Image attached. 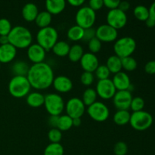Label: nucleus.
I'll return each mask as SVG.
<instances>
[{"label":"nucleus","mask_w":155,"mask_h":155,"mask_svg":"<svg viewBox=\"0 0 155 155\" xmlns=\"http://www.w3.org/2000/svg\"><path fill=\"white\" fill-rule=\"evenodd\" d=\"M30 67V65L24 61H17L12 64V71L14 76L27 77Z\"/></svg>","instance_id":"28"},{"label":"nucleus","mask_w":155,"mask_h":155,"mask_svg":"<svg viewBox=\"0 0 155 155\" xmlns=\"http://www.w3.org/2000/svg\"><path fill=\"white\" fill-rule=\"evenodd\" d=\"M95 37H96L95 36V29L93 27H90V28L84 30V33H83V37L82 40L86 42H89L91 39Z\"/></svg>","instance_id":"42"},{"label":"nucleus","mask_w":155,"mask_h":155,"mask_svg":"<svg viewBox=\"0 0 155 155\" xmlns=\"http://www.w3.org/2000/svg\"><path fill=\"white\" fill-rule=\"evenodd\" d=\"M17 55V48L10 43L0 45V63L8 64L13 61Z\"/></svg>","instance_id":"18"},{"label":"nucleus","mask_w":155,"mask_h":155,"mask_svg":"<svg viewBox=\"0 0 155 155\" xmlns=\"http://www.w3.org/2000/svg\"><path fill=\"white\" fill-rule=\"evenodd\" d=\"M45 8L51 15H57L66 8V0H45Z\"/></svg>","instance_id":"20"},{"label":"nucleus","mask_w":155,"mask_h":155,"mask_svg":"<svg viewBox=\"0 0 155 155\" xmlns=\"http://www.w3.org/2000/svg\"><path fill=\"white\" fill-rule=\"evenodd\" d=\"M118 8L120 10H121L124 12H127V11L130 10V4L128 1H121L120 3L119 6H118Z\"/></svg>","instance_id":"47"},{"label":"nucleus","mask_w":155,"mask_h":155,"mask_svg":"<svg viewBox=\"0 0 155 155\" xmlns=\"http://www.w3.org/2000/svg\"><path fill=\"white\" fill-rule=\"evenodd\" d=\"M145 22L147 27H149V28H152V27H155V20L153 19V18H150V17L145 21Z\"/></svg>","instance_id":"50"},{"label":"nucleus","mask_w":155,"mask_h":155,"mask_svg":"<svg viewBox=\"0 0 155 155\" xmlns=\"http://www.w3.org/2000/svg\"><path fill=\"white\" fill-rule=\"evenodd\" d=\"M128 152V146L124 142H118L114 146L115 155H126Z\"/></svg>","instance_id":"41"},{"label":"nucleus","mask_w":155,"mask_h":155,"mask_svg":"<svg viewBox=\"0 0 155 155\" xmlns=\"http://www.w3.org/2000/svg\"><path fill=\"white\" fill-rule=\"evenodd\" d=\"M101 47H102V42L96 37L93 38L88 42V48L89 50V52L92 54H95L99 52L101 49Z\"/></svg>","instance_id":"38"},{"label":"nucleus","mask_w":155,"mask_h":155,"mask_svg":"<svg viewBox=\"0 0 155 155\" xmlns=\"http://www.w3.org/2000/svg\"><path fill=\"white\" fill-rule=\"evenodd\" d=\"M12 29V24L7 18H0V36H8Z\"/></svg>","instance_id":"39"},{"label":"nucleus","mask_w":155,"mask_h":155,"mask_svg":"<svg viewBox=\"0 0 155 155\" xmlns=\"http://www.w3.org/2000/svg\"><path fill=\"white\" fill-rule=\"evenodd\" d=\"M66 1L73 7H80L84 4L86 0H66Z\"/></svg>","instance_id":"48"},{"label":"nucleus","mask_w":155,"mask_h":155,"mask_svg":"<svg viewBox=\"0 0 155 155\" xmlns=\"http://www.w3.org/2000/svg\"><path fill=\"white\" fill-rule=\"evenodd\" d=\"M52 86L54 90L58 93H68L73 89V82L69 77L64 75L54 77Z\"/></svg>","instance_id":"17"},{"label":"nucleus","mask_w":155,"mask_h":155,"mask_svg":"<svg viewBox=\"0 0 155 155\" xmlns=\"http://www.w3.org/2000/svg\"><path fill=\"white\" fill-rule=\"evenodd\" d=\"M132 92L128 90L117 91L114 96L113 97V104L117 110H128L130 107L132 99Z\"/></svg>","instance_id":"14"},{"label":"nucleus","mask_w":155,"mask_h":155,"mask_svg":"<svg viewBox=\"0 0 155 155\" xmlns=\"http://www.w3.org/2000/svg\"><path fill=\"white\" fill-rule=\"evenodd\" d=\"M136 42L130 36H124L114 42V51L120 58L132 56L136 49Z\"/></svg>","instance_id":"5"},{"label":"nucleus","mask_w":155,"mask_h":155,"mask_svg":"<svg viewBox=\"0 0 155 155\" xmlns=\"http://www.w3.org/2000/svg\"><path fill=\"white\" fill-rule=\"evenodd\" d=\"M144 69H145V73H147L148 74H150V75L155 74V60L147 62L145 64Z\"/></svg>","instance_id":"45"},{"label":"nucleus","mask_w":155,"mask_h":155,"mask_svg":"<svg viewBox=\"0 0 155 155\" xmlns=\"http://www.w3.org/2000/svg\"><path fill=\"white\" fill-rule=\"evenodd\" d=\"M36 43L48 51L51 50L54 44L58 41V33L55 28L49 26L39 29L36 33Z\"/></svg>","instance_id":"4"},{"label":"nucleus","mask_w":155,"mask_h":155,"mask_svg":"<svg viewBox=\"0 0 155 155\" xmlns=\"http://www.w3.org/2000/svg\"><path fill=\"white\" fill-rule=\"evenodd\" d=\"M94 80H95V75L93 73L84 71L80 76V82L85 86L89 87L92 86L94 83Z\"/></svg>","instance_id":"40"},{"label":"nucleus","mask_w":155,"mask_h":155,"mask_svg":"<svg viewBox=\"0 0 155 155\" xmlns=\"http://www.w3.org/2000/svg\"><path fill=\"white\" fill-rule=\"evenodd\" d=\"M65 111L66 114L71 117L72 119L81 118L86 111V105L83 104L81 98H71L65 104Z\"/></svg>","instance_id":"10"},{"label":"nucleus","mask_w":155,"mask_h":155,"mask_svg":"<svg viewBox=\"0 0 155 155\" xmlns=\"http://www.w3.org/2000/svg\"><path fill=\"white\" fill-rule=\"evenodd\" d=\"M39 14L37 5L33 2H28L24 5L21 11V15L24 21L27 22H33Z\"/></svg>","instance_id":"21"},{"label":"nucleus","mask_w":155,"mask_h":155,"mask_svg":"<svg viewBox=\"0 0 155 155\" xmlns=\"http://www.w3.org/2000/svg\"><path fill=\"white\" fill-rule=\"evenodd\" d=\"M9 43L18 49L27 48L33 43V35L30 30L24 26H16L12 27L8 35Z\"/></svg>","instance_id":"2"},{"label":"nucleus","mask_w":155,"mask_h":155,"mask_svg":"<svg viewBox=\"0 0 155 155\" xmlns=\"http://www.w3.org/2000/svg\"><path fill=\"white\" fill-rule=\"evenodd\" d=\"M43 106L49 115L60 116L65 108V102L58 93H48L45 95Z\"/></svg>","instance_id":"6"},{"label":"nucleus","mask_w":155,"mask_h":155,"mask_svg":"<svg viewBox=\"0 0 155 155\" xmlns=\"http://www.w3.org/2000/svg\"><path fill=\"white\" fill-rule=\"evenodd\" d=\"M149 10V17L155 20V1L148 8Z\"/></svg>","instance_id":"49"},{"label":"nucleus","mask_w":155,"mask_h":155,"mask_svg":"<svg viewBox=\"0 0 155 155\" xmlns=\"http://www.w3.org/2000/svg\"><path fill=\"white\" fill-rule=\"evenodd\" d=\"M31 86L27 77L14 76L8 83V92L15 98H22L27 97L30 92Z\"/></svg>","instance_id":"3"},{"label":"nucleus","mask_w":155,"mask_h":155,"mask_svg":"<svg viewBox=\"0 0 155 155\" xmlns=\"http://www.w3.org/2000/svg\"><path fill=\"white\" fill-rule=\"evenodd\" d=\"M73 127V119L68 114L60 115L58 121L57 128L61 132L68 131Z\"/></svg>","instance_id":"31"},{"label":"nucleus","mask_w":155,"mask_h":155,"mask_svg":"<svg viewBox=\"0 0 155 155\" xmlns=\"http://www.w3.org/2000/svg\"><path fill=\"white\" fill-rule=\"evenodd\" d=\"M86 112L91 119L96 122H104L110 116V110L108 107L101 101H95L87 107Z\"/></svg>","instance_id":"9"},{"label":"nucleus","mask_w":155,"mask_h":155,"mask_svg":"<svg viewBox=\"0 0 155 155\" xmlns=\"http://www.w3.org/2000/svg\"><path fill=\"white\" fill-rule=\"evenodd\" d=\"M144 107H145V101L142 97L137 96L133 98L130 107V109H131L133 112L142 110L144 109Z\"/></svg>","instance_id":"37"},{"label":"nucleus","mask_w":155,"mask_h":155,"mask_svg":"<svg viewBox=\"0 0 155 155\" xmlns=\"http://www.w3.org/2000/svg\"><path fill=\"white\" fill-rule=\"evenodd\" d=\"M103 6H104L103 0H89V7L95 12L96 11L102 8Z\"/></svg>","instance_id":"43"},{"label":"nucleus","mask_w":155,"mask_h":155,"mask_svg":"<svg viewBox=\"0 0 155 155\" xmlns=\"http://www.w3.org/2000/svg\"><path fill=\"white\" fill-rule=\"evenodd\" d=\"M121 63H122V69L126 71H128V72H132V71H135L138 66L136 60L132 56L121 58Z\"/></svg>","instance_id":"34"},{"label":"nucleus","mask_w":155,"mask_h":155,"mask_svg":"<svg viewBox=\"0 0 155 155\" xmlns=\"http://www.w3.org/2000/svg\"><path fill=\"white\" fill-rule=\"evenodd\" d=\"M97 98H98V95H97L95 89L93 88L89 87L83 92L81 100L83 101V104L86 105V106L89 107L96 101Z\"/></svg>","instance_id":"30"},{"label":"nucleus","mask_w":155,"mask_h":155,"mask_svg":"<svg viewBox=\"0 0 155 155\" xmlns=\"http://www.w3.org/2000/svg\"><path fill=\"white\" fill-rule=\"evenodd\" d=\"M70 48H71V45H69V43L65 41L58 40L51 48V51L58 57L63 58L68 56Z\"/></svg>","instance_id":"26"},{"label":"nucleus","mask_w":155,"mask_h":155,"mask_svg":"<svg viewBox=\"0 0 155 155\" xmlns=\"http://www.w3.org/2000/svg\"><path fill=\"white\" fill-rule=\"evenodd\" d=\"M95 36L101 42H113L117 39L118 30L107 24H101L95 29Z\"/></svg>","instance_id":"13"},{"label":"nucleus","mask_w":155,"mask_h":155,"mask_svg":"<svg viewBox=\"0 0 155 155\" xmlns=\"http://www.w3.org/2000/svg\"><path fill=\"white\" fill-rule=\"evenodd\" d=\"M82 69L86 72L94 73L99 65V61L96 54L91 52L84 53L80 61Z\"/></svg>","instance_id":"16"},{"label":"nucleus","mask_w":155,"mask_h":155,"mask_svg":"<svg viewBox=\"0 0 155 155\" xmlns=\"http://www.w3.org/2000/svg\"><path fill=\"white\" fill-rule=\"evenodd\" d=\"M44 101H45V95L38 91L30 92L26 97L27 104L33 108H37L43 106Z\"/></svg>","instance_id":"22"},{"label":"nucleus","mask_w":155,"mask_h":155,"mask_svg":"<svg viewBox=\"0 0 155 155\" xmlns=\"http://www.w3.org/2000/svg\"><path fill=\"white\" fill-rule=\"evenodd\" d=\"M27 78L32 88L36 90H45L52 86L54 71L51 67L45 61L33 64L30 67Z\"/></svg>","instance_id":"1"},{"label":"nucleus","mask_w":155,"mask_h":155,"mask_svg":"<svg viewBox=\"0 0 155 155\" xmlns=\"http://www.w3.org/2000/svg\"><path fill=\"white\" fill-rule=\"evenodd\" d=\"M82 124L81 118H74L73 119V127H79Z\"/></svg>","instance_id":"52"},{"label":"nucleus","mask_w":155,"mask_h":155,"mask_svg":"<svg viewBox=\"0 0 155 155\" xmlns=\"http://www.w3.org/2000/svg\"><path fill=\"white\" fill-rule=\"evenodd\" d=\"M64 149L61 143H50L45 147L43 155H64Z\"/></svg>","instance_id":"32"},{"label":"nucleus","mask_w":155,"mask_h":155,"mask_svg":"<svg viewBox=\"0 0 155 155\" xmlns=\"http://www.w3.org/2000/svg\"><path fill=\"white\" fill-rule=\"evenodd\" d=\"M0 68H1V63H0Z\"/></svg>","instance_id":"53"},{"label":"nucleus","mask_w":155,"mask_h":155,"mask_svg":"<svg viewBox=\"0 0 155 155\" xmlns=\"http://www.w3.org/2000/svg\"><path fill=\"white\" fill-rule=\"evenodd\" d=\"M59 116H54V115H50L48 120V125L51 128H57L58 121Z\"/></svg>","instance_id":"46"},{"label":"nucleus","mask_w":155,"mask_h":155,"mask_svg":"<svg viewBox=\"0 0 155 155\" xmlns=\"http://www.w3.org/2000/svg\"><path fill=\"white\" fill-rule=\"evenodd\" d=\"M112 82H113L117 91L128 90L132 84L128 74L123 71L114 74Z\"/></svg>","instance_id":"19"},{"label":"nucleus","mask_w":155,"mask_h":155,"mask_svg":"<svg viewBox=\"0 0 155 155\" xmlns=\"http://www.w3.org/2000/svg\"><path fill=\"white\" fill-rule=\"evenodd\" d=\"M48 139L51 143H60L62 139V132L58 128H51L48 133Z\"/></svg>","instance_id":"36"},{"label":"nucleus","mask_w":155,"mask_h":155,"mask_svg":"<svg viewBox=\"0 0 155 155\" xmlns=\"http://www.w3.org/2000/svg\"><path fill=\"white\" fill-rule=\"evenodd\" d=\"M83 33H84V29L76 24V25L70 27L67 33V36H68L69 40L73 41V42H77V41H80L83 39Z\"/></svg>","instance_id":"29"},{"label":"nucleus","mask_w":155,"mask_h":155,"mask_svg":"<svg viewBox=\"0 0 155 155\" xmlns=\"http://www.w3.org/2000/svg\"><path fill=\"white\" fill-rule=\"evenodd\" d=\"M131 114L128 110H117L114 114V122L118 126H125L130 124Z\"/></svg>","instance_id":"27"},{"label":"nucleus","mask_w":155,"mask_h":155,"mask_svg":"<svg viewBox=\"0 0 155 155\" xmlns=\"http://www.w3.org/2000/svg\"><path fill=\"white\" fill-rule=\"evenodd\" d=\"M27 49V58L33 64H39L45 61L46 51L38 43H32Z\"/></svg>","instance_id":"15"},{"label":"nucleus","mask_w":155,"mask_h":155,"mask_svg":"<svg viewBox=\"0 0 155 155\" xmlns=\"http://www.w3.org/2000/svg\"><path fill=\"white\" fill-rule=\"evenodd\" d=\"M106 20L108 25L111 26L112 27L118 30L124 28L127 25L128 18L127 14L117 8L109 10L107 14Z\"/></svg>","instance_id":"11"},{"label":"nucleus","mask_w":155,"mask_h":155,"mask_svg":"<svg viewBox=\"0 0 155 155\" xmlns=\"http://www.w3.org/2000/svg\"><path fill=\"white\" fill-rule=\"evenodd\" d=\"M9 43L8 36H0V45H5Z\"/></svg>","instance_id":"51"},{"label":"nucleus","mask_w":155,"mask_h":155,"mask_svg":"<svg viewBox=\"0 0 155 155\" xmlns=\"http://www.w3.org/2000/svg\"><path fill=\"white\" fill-rule=\"evenodd\" d=\"M51 21H52V15L47 11H42V12H39L35 20V23L36 26L39 27V29H41L49 27Z\"/></svg>","instance_id":"24"},{"label":"nucleus","mask_w":155,"mask_h":155,"mask_svg":"<svg viewBox=\"0 0 155 155\" xmlns=\"http://www.w3.org/2000/svg\"><path fill=\"white\" fill-rule=\"evenodd\" d=\"M95 91L98 96L103 100L112 99L117 92V89L112 80L109 78L98 80L95 87Z\"/></svg>","instance_id":"12"},{"label":"nucleus","mask_w":155,"mask_h":155,"mask_svg":"<svg viewBox=\"0 0 155 155\" xmlns=\"http://www.w3.org/2000/svg\"><path fill=\"white\" fill-rule=\"evenodd\" d=\"M121 0H103L104 6L107 8L109 10L117 8Z\"/></svg>","instance_id":"44"},{"label":"nucleus","mask_w":155,"mask_h":155,"mask_svg":"<svg viewBox=\"0 0 155 155\" xmlns=\"http://www.w3.org/2000/svg\"><path fill=\"white\" fill-rule=\"evenodd\" d=\"M83 54H84V49L83 46L80 44H74L70 48L68 57L71 62L76 63V62H80Z\"/></svg>","instance_id":"25"},{"label":"nucleus","mask_w":155,"mask_h":155,"mask_svg":"<svg viewBox=\"0 0 155 155\" xmlns=\"http://www.w3.org/2000/svg\"><path fill=\"white\" fill-rule=\"evenodd\" d=\"M130 124L135 130L145 131L153 124V117L151 114L144 110L133 112L130 116Z\"/></svg>","instance_id":"7"},{"label":"nucleus","mask_w":155,"mask_h":155,"mask_svg":"<svg viewBox=\"0 0 155 155\" xmlns=\"http://www.w3.org/2000/svg\"><path fill=\"white\" fill-rule=\"evenodd\" d=\"M133 15L138 21H145L149 18V10L146 6L139 5L135 7L133 10Z\"/></svg>","instance_id":"33"},{"label":"nucleus","mask_w":155,"mask_h":155,"mask_svg":"<svg viewBox=\"0 0 155 155\" xmlns=\"http://www.w3.org/2000/svg\"><path fill=\"white\" fill-rule=\"evenodd\" d=\"M75 21L77 25L84 30L93 27L96 21V13L89 6H82L76 13Z\"/></svg>","instance_id":"8"},{"label":"nucleus","mask_w":155,"mask_h":155,"mask_svg":"<svg viewBox=\"0 0 155 155\" xmlns=\"http://www.w3.org/2000/svg\"><path fill=\"white\" fill-rule=\"evenodd\" d=\"M95 74L98 80H106L110 77V72L105 64H99L95 71Z\"/></svg>","instance_id":"35"},{"label":"nucleus","mask_w":155,"mask_h":155,"mask_svg":"<svg viewBox=\"0 0 155 155\" xmlns=\"http://www.w3.org/2000/svg\"><path fill=\"white\" fill-rule=\"evenodd\" d=\"M106 66L108 68L110 74H117V73L122 71V63H121V58L116 54L110 56L107 58L106 62Z\"/></svg>","instance_id":"23"}]
</instances>
